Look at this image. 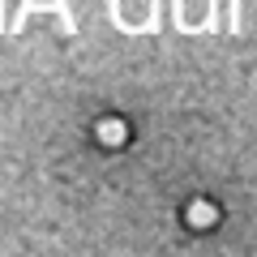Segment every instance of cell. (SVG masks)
<instances>
[{
	"mask_svg": "<svg viewBox=\"0 0 257 257\" xmlns=\"http://www.w3.org/2000/svg\"><path fill=\"white\" fill-rule=\"evenodd\" d=\"M35 9H56V18L64 22V30H77V22H73V13H69V5H64V0H22V13H18V18L26 22ZM22 22H18V26H22Z\"/></svg>",
	"mask_w": 257,
	"mask_h": 257,
	"instance_id": "1",
	"label": "cell"
}]
</instances>
